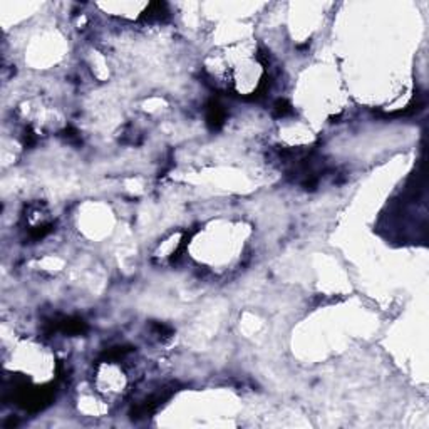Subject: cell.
Returning <instances> with one entry per match:
<instances>
[{
	"label": "cell",
	"mask_w": 429,
	"mask_h": 429,
	"mask_svg": "<svg viewBox=\"0 0 429 429\" xmlns=\"http://www.w3.org/2000/svg\"><path fill=\"white\" fill-rule=\"evenodd\" d=\"M207 121L208 124L212 126L213 129H218L223 124V121H225V111H223V107L218 104V102L212 101L208 104V109H207Z\"/></svg>",
	"instance_id": "1"
},
{
	"label": "cell",
	"mask_w": 429,
	"mask_h": 429,
	"mask_svg": "<svg viewBox=\"0 0 429 429\" xmlns=\"http://www.w3.org/2000/svg\"><path fill=\"white\" fill-rule=\"evenodd\" d=\"M274 111H275V114H277V116H282V118H284V116H287V114L292 113V107H290V104H288L287 101L279 99V101L275 102Z\"/></svg>",
	"instance_id": "2"
}]
</instances>
